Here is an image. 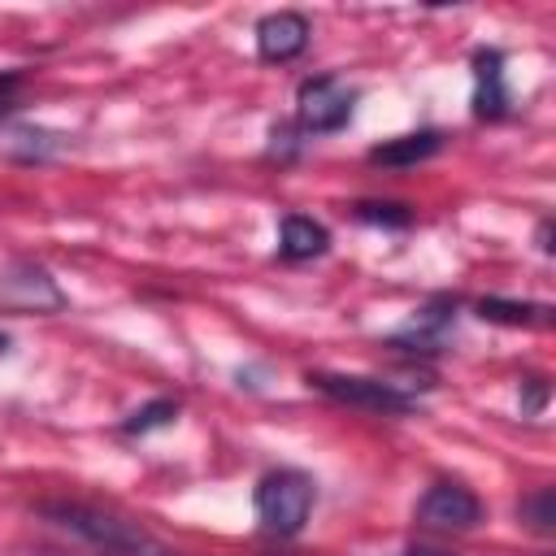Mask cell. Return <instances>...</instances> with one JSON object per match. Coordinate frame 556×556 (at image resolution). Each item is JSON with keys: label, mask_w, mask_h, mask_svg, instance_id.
<instances>
[{"label": "cell", "mask_w": 556, "mask_h": 556, "mask_svg": "<svg viewBox=\"0 0 556 556\" xmlns=\"http://www.w3.org/2000/svg\"><path fill=\"white\" fill-rule=\"evenodd\" d=\"M452 326H456V300H452V295H434L426 308H417V313L391 334V343H395V348H408V352H439Z\"/></svg>", "instance_id": "52a82bcc"}, {"label": "cell", "mask_w": 556, "mask_h": 556, "mask_svg": "<svg viewBox=\"0 0 556 556\" xmlns=\"http://www.w3.org/2000/svg\"><path fill=\"white\" fill-rule=\"evenodd\" d=\"M313 391H321L326 400H339L348 408H365V413H382V417H408L421 413V400L413 391H404L400 382L387 378H369V374H330L317 369L304 378Z\"/></svg>", "instance_id": "7a4b0ae2"}, {"label": "cell", "mask_w": 556, "mask_h": 556, "mask_svg": "<svg viewBox=\"0 0 556 556\" xmlns=\"http://www.w3.org/2000/svg\"><path fill=\"white\" fill-rule=\"evenodd\" d=\"M478 317L482 321H500V326H547L552 308L547 304H517V300H482Z\"/></svg>", "instance_id": "8fae6325"}, {"label": "cell", "mask_w": 556, "mask_h": 556, "mask_svg": "<svg viewBox=\"0 0 556 556\" xmlns=\"http://www.w3.org/2000/svg\"><path fill=\"white\" fill-rule=\"evenodd\" d=\"M156 556H169V552H156Z\"/></svg>", "instance_id": "ac0fdd59"}, {"label": "cell", "mask_w": 556, "mask_h": 556, "mask_svg": "<svg viewBox=\"0 0 556 556\" xmlns=\"http://www.w3.org/2000/svg\"><path fill=\"white\" fill-rule=\"evenodd\" d=\"M443 148V130H413V135H395L378 148H369V161L374 165H387V169H408V165H421L430 161L434 152Z\"/></svg>", "instance_id": "9c48e42d"}, {"label": "cell", "mask_w": 556, "mask_h": 556, "mask_svg": "<svg viewBox=\"0 0 556 556\" xmlns=\"http://www.w3.org/2000/svg\"><path fill=\"white\" fill-rule=\"evenodd\" d=\"M4 352H9V334L0 330V356H4Z\"/></svg>", "instance_id": "e0dca14e"}, {"label": "cell", "mask_w": 556, "mask_h": 556, "mask_svg": "<svg viewBox=\"0 0 556 556\" xmlns=\"http://www.w3.org/2000/svg\"><path fill=\"white\" fill-rule=\"evenodd\" d=\"M317 504V482L304 473V469H269L261 482H256V495H252V508H256V521L265 534H278V539H291L304 530L308 513Z\"/></svg>", "instance_id": "6da1fadb"}, {"label": "cell", "mask_w": 556, "mask_h": 556, "mask_svg": "<svg viewBox=\"0 0 556 556\" xmlns=\"http://www.w3.org/2000/svg\"><path fill=\"white\" fill-rule=\"evenodd\" d=\"M356 222L365 226H387V230H404L413 226V213L404 204H391V200H361L356 204Z\"/></svg>", "instance_id": "4fadbf2b"}, {"label": "cell", "mask_w": 556, "mask_h": 556, "mask_svg": "<svg viewBox=\"0 0 556 556\" xmlns=\"http://www.w3.org/2000/svg\"><path fill=\"white\" fill-rule=\"evenodd\" d=\"M308 35H313V26H308L304 13L278 9V13L256 22V52H261V61H278L282 65V61H295L308 48Z\"/></svg>", "instance_id": "8992f818"}, {"label": "cell", "mask_w": 556, "mask_h": 556, "mask_svg": "<svg viewBox=\"0 0 556 556\" xmlns=\"http://www.w3.org/2000/svg\"><path fill=\"white\" fill-rule=\"evenodd\" d=\"M508 78H504V52L500 48H478L473 52V113L486 122H500L508 113Z\"/></svg>", "instance_id": "ba28073f"}, {"label": "cell", "mask_w": 556, "mask_h": 556, "mask_svg": "<svg viewBox=\"0 0 556 556\" xmlns=\"http://www.w3.org/2000/svg\"><path fill=\"white\" fill-rule=\"evenodd\" d=\"M17 91H22V74H13V70H0V117L17 104Z\"/></svg>", "instance_id": "9a60e30c"}, {"label": "cell", "mask_w": 556, "mask_h": 556, "mask_svg": "<svg viewBox=\"0 0 556 556\" xmlns=\"http://www.w3.org/2000/svg\"><path fill=\"white\" fill-rule=\"evenodd\" d=\"M404 556H447V552H434V547H408Z\"/></svg>", "instance_id": "2e32d148"}, {"label": "cell", "mask_w": 556, "mask_h": 556, "mask_svg": "<svg viewBox=\"0 0 556 556\" xmlns=\"http://www.w3.org/2000/svg\"><path fill=\"white\" fill-rule=\"evenodd\" d=\"M178 417V400H148L143 408H135L126 421H122V434H148V430H161Z\"/></svg>", "instance_id": "7c38bea8"}, {"label": "cell", "mask_w": 556, "mask_h": 556, "mask_svg": "<svg viewBox=\"0 0 556 556\" xmlns=\"http://www.w3.org/2000/svg\"><path fill=\"white\" fill-rule=\"evenodd\" d=\"M521 517H526L539 534H552V526H556V517H552V491L539 486L530 500H521Z\"/></svg>", "instance_id": "5bb4252c"}, {"label": "cell", "mask_w": 556, "mask_h": 556, "mask_svg": "<svg viewBox=\"0 0 556 556\" xmlns=\"http://www.w3.org/2000/svg\"><path fill=\"white\" fill-rule=\"evenodd\" d=\"M413 517L426 526V530H443V534H460V530H473L482 521V500L460 486V482H434L426 486V495L417 500Z\"/></svg>", "instance_id": "5b68a950"}, {"label": "cell", "mask_w": 556, "mask_h": 556, "mask_svg": "<svg viewBox=\"0 0 556 556\" xmlns=\"http://www.w3.org/2000/svg\"><path fill=\"white\" fill-rule=\"evenodd\" d=\"M39 513H43V517H52L56 526H65V530L83 534L87 543L104 547L109 556H122V552H135V556H139V552L148 547V534H143L139 526H130V521H117L113 513H100V508H91V504L52 500V504H43Z\"/></svg>", "instance_id": "277c9868"}, {"label": "cell", "mask_w": 556, "mask_h": 556, "mask_svg": "<svg viewBox=\"0 0 556 556\" xmlns=\"http://www.w3.org/2000/svg\"><path fill=\"white\" fill-rule=\"evenodd\" d=\"M330 248V230L304 213H287L278 226V256L282 261H313Z\"/></svg>", "instance_id": "30bf717a"}, {"label": "cell", "mask_w": 556, "mask_h": 556, "mask_svg": "<svg viewBox=\"0 0 556 556\" xmlns=\"http://www.w3.org/2000/svg\"><path fill=\"white\" fill-rule=\"evenodd\" d=\"M356 109V87H348L339 74H317L304 78L295 91V126L300 135H334L352 122Z\"/></svg>", "instance_id": "3957f363"}]
</instances>
